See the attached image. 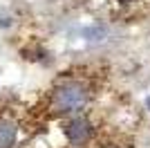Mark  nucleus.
<instances>
[{
  "mask_svg": "<svg viewBox=\"0 0 150 148\" xmlns=\"http://www.w3.org/2000/svg\"><path fill=\"white\" fill-rule=\"evenodd\" d=\"M119 2H123V5H125V2H132V0H119Z\"/></svg>",
  "mask_w": 150,
  "mask_h": 148,
  "instance_id": "20e7f679",
  "label": "nucleus"
},
{
  "mask_svg": "<svg viewBox=\"0 0 150 148\" xmlns=\"http://www.w3.org/2000/svg\"><path fill=\"white\" fill-rule=\"evenodd\" d=\"M16 142V126L11 121H0V148H11Z\"/></svg>",
  "mask_w": 150,
  "mask_h": 148,
  "instance_id": "7ed1b4c3",
  "label": "nucleus"
},
{
  "mask_svg": "<svg viewBox=\"0 0 150 148\" xmlns=\"http://www.w3.org/2000/svg\"><path fill=\"white\" fill-rule=\"evenodd\" d=\"M88 101V92L81 83H65L54 92V105L61 112H74Z\"/></svg>",
  "mask_w": 150,
  "mask_h": 148,
  "instance_id": "f257e3e1",
  "label": "nucleus"
},
{
  "mask_svg": "<svg viewBox=\"0 0 150 148\" xmlns=\"http://www.w3.org/2000/svg\"><path fill=\"white\" fill-rule=\"evenodd\" d=\"M90 132H92V126H90L88 119H83V117L72 119V121L67 123V128H65V135H67V139H69L72 144H83V142H88Z\"/></svg>",
  "mask_w": 150,
  "mask_h": 148,
  "instance_id": "f03ea898",
  "label": "nucleus"
},
{
  "mask_svg": "<svg viewBox=\"0 0 150 148\" xmlns=\"http://www.w3.org/2000/svg\"><path fill=\"white\" fill-rule=\"evenodd\" d=\"M146 103H148V108H150V99H148V101H146Z\"/></svg>",
  "mask_w": 150,
  "mask_h": 148,
  "instance_id": "39448f33",
  "label": "nucleus"
}]
</instances>
